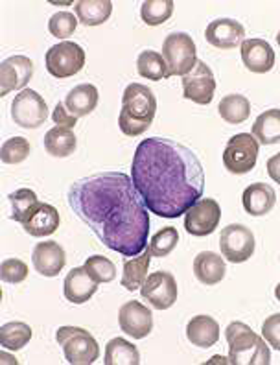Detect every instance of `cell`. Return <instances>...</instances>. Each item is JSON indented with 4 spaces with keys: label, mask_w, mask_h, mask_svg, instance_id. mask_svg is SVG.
Instances as JSON below:
<instances>
[{
    "label": "cell",
    "mask_w": 280,
    "mask_h": 365,
    "mask_svg": "<svg viewBox=\"0 0 280 365\" xmlns=\"http://www.w3.org/2000/svg\"><path fill=\"white\" fill-rule=\"evenodd\" d=\"M225 339L229 343V361L232 365L271 364V351L266 339L242 321H232L225 329Z\"/></svg>",
    "instance_id": "4"
},
{
    "label": "cell",
    "mask_w": 280,
    "mask_h": 365,
    "mask_svg": "<svg viewBox=\"0 0 280 365\" xmlns=\"http://www.w3.org/2000/svg\"><path fill=\"white\" fill-rule=\"evenodd\" d=\"M52 118H53V122H56V125L68 128V130H74L78 124V116L72 115V113L67 109V106L61 102H59L58 106H56V109H53Z\"/></svg>",
    "instance_id": "41"
},
{
    "label": "cell",
    "mask_w": 280,
    "mask_h": 365,
    "mask_svg": "<svg viewBox=\"0 0 280 365\" xmlns=\"http://www.w3.org/2000/svg\"><path fill=\"white\" fill-rule=\"evenodd\" d=\"M242 61L254 74H266L275 67V50L264 39H245L242 43Z\"/></svg>",
    "instance_id": "18"
},
{
    "label": "cell",
    "mask_w": 280,
    "mask_h": 365,
    "mask_svg": "<svg viewBox=\"0 0 280 365\" xmlns=\"http://www.w3.org/2000/svg\"><path fill=\"white\" fill-rule=\"evenodd\" d=\"M100 100L98 89L93 83L76 85L65 98V106L74 116H87L96 109Z\"/></svg>",
    "instance_id": "24"
},
{
    "label": "cell",
    "mask_w": 280,
    "mask_h": 365,
    "mask_svg": "<svg viewBox=\"0 0 280 365\" xmlns=\"http://www.w3.org/2000/svg\"><path fill=\"white\" fill-rule=\"evenodd\" d=\"M33 76V61L26 56H11L0 63V96L26 87Z\"/></svg>",
    "instance_id": "15"
},
{
    "label": "cell",
    "mask_w": 280,
    "mask_h": 365,
    "mask_svg": "<svg viewBox=\"0 0 280 365\" xmlns=\"http://www.w3.org/2000/svg\"><path fill=\"white\" fill-rule=\"evenodd\" d=\"M177 294V281L170 272H153L140 286V295L144 301L157 310H168L170 307H174Z\"/></svg>",
    "instance_id": "12"
},
{
    "label": "cell",
    "mask_w": 280,
    "mask_h": 365,
    "mask_svg": "<svg viewBox=\"0 0 280 365\" xmlns=\"http://www.w3.org/2000/svg\"><path fill=\"white\" fill-rule=\"evenodd\" d=\"M253 137L264 146L280 143V109H267L253 124Z\"/></svg>",
    "instance_id": "28"
},
{
    "label": "cell",
    "mask_w": 280,
    "mask_h": 365,
    "mask_svg": "<svg viewBox=\"0 0 280 365\" xmlns=\"http://www.w3.org/2000/svg\"><path fill=\"white\" fill-rule=\"evenodd\" d=\"M131 179L147 210L162 218H179L203 197L201 160L172 138L152 137L138 144Z\"/></svg>",
    "instance_id": "2"
},
{
    "label": "cell",
    "mask_w": 280,
    "mask_h": 365,
    "mask_svg": "<svg viewBox=\"0 0 280 365\" xmlns=\"http://www.w3.org/2000/svg\"><path fill=\"white\" fill-rule=\"evenodd\" d=\"M78 140L74 131L61 125H53L52 130L46 131L45 135V150L52 157H68L76 152Z\"/></svg>",
    "instance_id": "27"
},
{
    "label": "cell",
    "mask_w": 280,
    "mask_h": 365,
    "mask_svg": "<svg viewBox=\"0 0 280 365\" xmlns=\"http://www.w3.org/2000/svg\"><path fill=\"white\" fill-rule=\"evenodd\" d=\"M187 338L196 347H212L219 339L218 321L210 316H203V314L201 316H194L187 325Z\"/></svg>",
    "instance_id": "23"
},
{
    "label": "cell",
    "mask_w": 280,
    "mask_h": 365,
    "mask_svg": "<svg viewBox=\"0 0 280 365\" xmlns=\"http://www.w3.org/2000/svg\"><path fill=\"white\" fill-rule=\"evenodd\" d=\"M45 65L53 78L65 80L78 74L85 67V50L78 43L63 41L46 50Z\"/></svg>",
    "instance_id": "7"
},
{
    "label": "cell",
    "mask_w": 280,
    "mask_h": 365,
    "mask_svg": "<svg viewBox=\"0 0 280 365\" xmlns=\"http://www.w3.org/2000/svg\"><path fill=\"white\" fill-rule=\"evenodd\" d=\"M78 23H80L78 17H74V14H71V11H58L50 17L48 31L58 39H67L76 31Z\"/></svg>",
    "instance_id": "38"
},
{
    "label": "cell",
    "mask_w": 280,
    "mask_h": 365,
    "mask_svg": "<svg viewBox=\"0 0 280 365\" xmlns=\"http://www.w3.org/2000/svg\"><path fill=\"white\" fill-rule=\"evenodd\" d=\"M216 91V78L212 68L204 61L197 59L196 67L182 76V96L199 106H209Z\"/></svg>",
    "instance_id": "13"
},
{
    "label": "cell",
    "mask_w": 280,
    "mask_h": 365,
    "mask_svg": "<svg viewBox=\"0 0 280 365\" xmlns=\"http://www.w3.org/2000/svg\"><path fill=\"white\" fill-rule=\"evenodd\" d=\"M196 43L185 31H174L162 43V58L168 63L170 78L187 76L197 63Z\"/></svg>",
    "instance_id": "6"
},
{
    "label": "cell",
    "mask_w": 280,
    "mask_h": 365,
    "mask_svg": "<svg viewBox=\"0 0 280 365\" xmlns=\"http://www.w3.org/2000/svg\"><path fill=\"white\" fill-rule=\"evenodd\" d=\"M174 8V0H146L140 8V17L147 26H159L172 17Z\"/></svg>",
    "instance_id": "34"
},
{
    "label": "cell",
    "mask_w": 280,
    "mask_h": 365,
    "mask_svg": "<svg viewBox=\"0 0 280 365\" xmlns=\"http://www.w3.org/2000/svg\"><path fill=\"white\" fill-rule=\"evenodd\" d=\"M267 174H269V178L273 179L275 182H279L280 185V155L276 153V155H273L271 159L267 160Z\"/></svg>",
    "instance_id": "42"
},
{
    "label": "cell",
    "mask_w": 280,
    "mask_h": 365,
    "mask_svg": "<svg viewBox=\"0 0 280 365\" xmlns=\"http://www.w3.org/2000/svg\"><path fill=\"white\" fill-rule=\"evenodd\" d=\"M227 267L223 255L214 253V251H201L194 259V275L201 284L214 286L225 279Z\"/></svg>",
    "instance_id": "22"
},
{
    "label": "cell",
    "mask_w": 280,
    "mask_h": 365,
    "mask_svg": "<svg viewBox=\"0 0 280 365\" xmlns=\"http://www.w3.org/2000/svg\"><path fill=\"white\" fill-rule=\"evenodd\" d=\"M48 107L37 91L24 89L11 102V118L23 130H37L45 124Z\"/></svg>",
    "instance_id": "9"
},
{
    "label": "cell",
    "mask_w": 280,
    "mask_h": 365,
    "mask_svg": "<svg viewBox=\"0 0 280 365\" xmlns=\"http://www.w3.org/2000/svg\"><path fill=\"white\" fill-rule=\"evenodd\" d=\"M242 203H244L245 212L251 216H266L267 212H271L273 207L276 203V192L271 185L266 182H253L244 190L242 196Z\"/></svg>",
    "instance_id": "20"
},
{
    "label": "cell",
    "mask_w": 280,
    "mask_h": 365,
    "mask_svg": "<svg viewBox=\"0 0 280 365\" xmlns=\"http://www.w3.org/2000/svg\"><path fill=\"white\" fill-rule=\"evenodd\" d=\"M222 220L219 203L212 197H201L185 212V229L192 236L212 235Z\"/></svg>",
    "instance_id": "11"
},
{
    "label": "cell",
    "mask_w": 280,
    "mask_h": 365,
    "mask_svg": "<svg viewBox=\"0 0 280 365\" xmlns=\"http://www.w3.org/2000/svg\"><path fill=\"white\" fill-rule=\"evenodd\" d=\"M96 289H98V282L90 277L85 266L74 267L72 272H68V275L65 277V282H63L65 297L74 304L87 303L96 294Z\"/></svg>",
    "instance_id": "19"
},
{
    "label": "cell",
    "mask_w": 280,
    "mask_h": 365,
    "mask_svg": "<svg viewBox=\"0 0 280 365\" xmlns=\"http://www.w3.org/2000/svg\"><path fill=\"white\" fill-rule=\"evenodd\" d=\"M254 235L249 227L242 223H232L222 229L219 235V250L225 260L232 264H242L249 260L254 253Z\"/></svg>",
    "instance_id": "10"
},
{
    "label": "cell",
    "mask_w": 280,
    "mask_h": 365,
    "mask_svg": "<svg viewBox=\"0 0 280 365\" xmlns=\"http://www.w3.org/2000/svg\"><path fill=\"white\" fill-rule=\"evenodd\" d=\"M157 113V98L142 83H129L122 96L118 128L128 137H138L150 130Z\"/></svg>",
    "instance_id": "3"
},
{
    "label": "cell",
    "mask_w": 280,
    "mask_h": 365,
    "mask_svg": "<svg viewBox=\"0 0 280 365\" xmlns=\"http://www.w3.org/2000/svg\"><path fill=\"white\" fill-rule=\"evenodd\" d=\"M262 338L267 345L280 351V314H273L262 323Z\"/></svg>",
    "instance_id": "40"
},
{
    "label": "cell",
    "mask_w": 280,
    "mask_h": 365,
    "mask_svg": "<svg viewBox=\"0 0 280 365\" xmlns=\"http://www.w3.org/2000/svg\"><path fill=\"white\" fill-rule=\"evenodd\" d=\"M65 360L71 365H90L100 358V345L89 330L80 327H61L56 332Z\"/></svg>",
    "instance_id": "5"
},
{
    "label": "cell",
    "mask_w": 280,
    "mask_h": 365,
    "mask_svg": "<svg viewBox=\"0 0 280 365\" xmlns=\"http://www.w3.org/2000/svg\"><path fill=\"white\" fill-rule=\"evenodd\" d=\"M279 155H280V153H279Z\"/></svg>",
    "instance_id": "47"
},
{
    "label": "cell",
    "mask_w": 280,
    "mask_h": 365,
    "mask_svg": "<svg viewBox=\"0 0 280 365\" xmlns=\"http://www.w3.org/2000/svg\"><path fill=\"white\" fill-rule=\"evenodd\" d=\"M179 244V232L175 227H162L159 232L152 236V242H150V251H152L153 257L157 259H165L168 257L172 251L177 247Z\"/></svg>",
    "instance_id": "36"
},
{
    "label": "cell",
    "mask_w": 280,
    "mask_h": 365,
    "mask_svg": "<svg viewBox=\"0 0 280 365\" xmlns=\"http://www.w3.org/2000/svg\"><path fill=\"white\" fill-rule=\"evenodd\" d=\"M67 201L109 250L122 257L146 250L150 212L129 175L102 172L78 179L68 187Z\"/></svg>",
    "instance_id": "1"
},
{
    "label": "cell",
    "mask_w": 280,
    "mask_h": 365,
    "mask_svg": "<svg viewBox=\"0 0 280 365\" xmlns=\"http://www.w3.org/2000/svg\"><path fill=\"white\" fill-rule=\"evenodd\" d=\"M31 334L33 332H31L30 325L21 323V321H11V323L0 327V345L6 351H21L30 343Z\"/></svg>",
    "instance_id": "32"
},
{
    "label": "cell",
    "mask_w": 280,
    "mask_h": 365,
    "mask_svg": "<svg viewBox=\"0 0 280 365\" xmlns=\"http://www.w3.org/2000/svg\"><path fill=\"white\" fill-rule=\"evenodd\" d=\"M118 325L125 334L133 339H144L152 334L153 314L147 307L138 301H128L118 310Z\"/></svg>",
    "instance_id": "14"
},
{
    "label": "cell",
    "mask_w": 280,
    "mask_h": 365,
    "mask_svg": "<svg viewBox=\"0 0 280 365\" xmlns=\"http://www.w3.org/2000/svg\"><path fill=\"white\" fill-rule=\"evenodd\" d=\"M137 71L142 78H147V80L153 81L170 78L168 63L162 58V53L155 52V50H144V52H140V56L137 59Z\"/></svg>",
    "instance_id": "31"
},
{
    "label": "cell",
    "mask_w": 280,
    "mask_h": 365,
    "mask_svg": "<svg viewBox=\"0 0 280 365\" xmlns=\"http://www.w3.org/2000/svg\"><path fill=\"white\" fill-rule=\"evenodd\" d=\"M31 262L39 275L58 277L67 264V253L58 242H39L33 247Z\"/></svg>",
    "instance_id": "17"
},
{
    "label": "cell",
    "mask_w": 280,
    "mask_h": 365,
    "mask_svg": "<svg viewBox=\"0 0 280 365\" xmlns=\"http://www.w3.org/2000/svg\"><path fill=\"white\" fill-rule=\"evenodd\" d=\"M275 297L280 301V282H279V284H276V288H275Z\"/></svg>",
    "instance_id": "45"
},
{
    "label": "cell",
    "mask_w": 280,
    "mask_h": 365,
    "mask_svg": "<svg viewBox=\"0 0 280 365\" xmlns=\"http://www.w3.org/2000/svg\"><path fill=\"white\" fill-rule=\"evenodd\" d=\"M218 113L227 124H242L249 118L251 103L244 94H227L219 102Z\"/></svg>",
    "instance_id": "30"
},
{
    "label": "cell",
    "mask_w": 280,
    "mask_h": 365,
    "mask_svg": "<svg viewBox=\"0 0 280 365\" xmlns=\"http://www.w3.org/2000/svg\"><path fill=\"white\" fill-rule=\"evenodd\" d=\"M204 37L216 48L232 50L245 41V28L234 19H216L207 26Z\"/></svg>",
    "instance_id": "16"
},
{
    "label": "cell",
    "mask_w": 280,
    "mask_h": 365,
    "mask_svg": "<svg viewBox=\"0 0 280 365\" xmlns=\"http://www.w3.org/2000/svg\"><path fill=\"white\" fill-rule=\"evenodd\" d=\"M212 361H216V364H219V361H222V364H231V361H229L227 358H223V356H214Z\"/></svg>",
    "instance_id": "43"
},
{
    "label": "cell",
    "mask_w": 280,
    "mask_h": 365,
    "mask_svg": "<svg viewBox=\"0 0 280 365\" xmlns=\"http://www.w3.org/2000/svg\"><path fill=\"white\" fill-rule=\"evenodd\" d=\"M28 266L19 259H6L0 264V279L8 284H21L26 281Z\"/></svg>",
    "instance_id": "39"
},
{
    "label": "cell",
    "mask_w": 280,
    "mask_h": 365,
    "mask_svg": "<svg viewBox=\"0 0 280 365\" xmlns=\"http://www.w3.org/2000/svg\"><path fill=\"white\" fill-rule=\"evenodd\" d=\"M276 43L280 45V30H279V34H276Z\"/></svg>",
    "instance_id": "46"
},
{
    "label": "cell",
    "mask_w": 280,
    "mask_h": 365,
    "mask_svg": "<svg viewBox=\"0 0 280 365\" xmlns=\"http://www.w3.org/2000/svg\"><path fill=\"white\" fill-rule=\"evenodd\" d=\"M258 140L251 133H238L229 138L225 152H223V165L234 175L249 174L256 166Z\"/></svg>",
    "instance_id": "8"
},
{
    "label": "cell",
    "mask_w": 280,
    "mask_h": 365,
    "mask_svg": "<svg viewBox=\"0 0 280 365\" xmlns=\"http://www.w3.org/2000/svg\"><path fill=\"white\" fill-rule=\"evenodd\" d=\"M31 152V146L28 138L24 137H11L4 140L0 146V159L4 165H21L28 159Z\"/></svg>",
    "instance_id": "35"
},
{
    "label": "cell",
    "mask_w": 280,
    "mask_h": 365,
    "mask_svg": "<svg viewBox=\"0 0 280 365\" xmlns=\"http://www.w3.org/2000/svg\"><path fill=\"white\" fill-rule=\"evenodd\" d=\"M153 255L147 250H144L138 257L124 260V273H122L120 284L129 292H135L144 284L147 279V269H150V262H152Z\"/></svg>",
    "instance_id": "25"
},
{
    "label": "cell",
    "mask_w": 280,
    "mask_h": 365,
    "mask_svg": "<svg viewBox=\"0 0 280 365\" xmlns=\"http://www.w3.org/2000/svg\"><path fill=\"white\" fill-rule=\"evenodd\" d=\"M105 365H138L140 352L133 343L124 338H113L105 345Z\"/></svg>",
    "instance_id": "29"
},
{
    "label": "cell",
    "mask_w": 280,
    "mask_h": 365,
    "mask_svg": "<svg viewBox=\"0 0 280 365\" xmlns=\"http://www.w3.org/2000/svg\"><path fill=\"white\" fill-rule=\"evenodd\" d=\"M74 11L83 26H100L111 17L113 2L111 0H80L74 6Z\"/></svg>",
    "instance_id": "26"
},
{
    "label": "cell",
    "mask_w": 280,
    "mask_h": 365,
    "mask_svg": "<svg viewBox=\"0 0 280 365\" xmlns=\"http://www.w3.org/2000/svg\"><path fill=\"white\" fill-rule=\"evenodd\" d=\"M59 223H61L59 210L56 207L48 205V203H39L36 210L24 220L23 229L30 236L43 238V236H50L58 231Z\"/></svg>",
    "instance_id": "21"
},
{
    "label": "cell",
    "mask_w": 280,
    "mask_h": 365,
    "mask_svg": "<svg viewBox=\"0 0 280 365\" xmlns=\"http://www.w3.org/2000/svg\"><path fill=\"white\" fill-rule=\"evenodd\" d=\"M0 358H2V360H4V361H11V364H17V360H11V358H8V356H6V354H4V352L0 354Z\"/></svg>",
    "instance_id": "44"
},
{
    "label": "cell",
    "mask_w": 280,
    "mask_h": 365,
    "mask_svg": "<svg viewBox=\"0 0 280 365\" xmlns=\"http://www.w3.org/2000/svg\"><path fill=\"white\" fill-rule=\"evenodd\" d=\"M9 207H11V220L19 222L21 225L24 223V220L30 216L36 207L39 205L41 201L37 200V194L30 188H21V190L11 192L8 196Z\"/></svg>",
    "instance_id": "33"
},
{
    "label": "cell",
    "mask_w": 280,
    "mask_h": 365,
    "mask_svg": "<svg viewBox=\"0 0 280 365\" xmlns=\"http://www.w3.org/2000/svg\"><path fill=\"white\" fill-rule=\"evenodd\" d=\"M85 269L90 273L94 281L98 282H111L115 281L116 277V267L111 260L107 257H102V255H93L89 259L85 260Z\"/></svg>",
    "instance_id": "37"
}]
</instances>
